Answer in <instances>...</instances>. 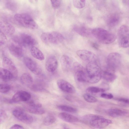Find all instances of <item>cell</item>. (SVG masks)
<instances>
[{"instance_id": "cell-5", "label": "cell", "mask_w": 129, "mask_h": 129, "mask_svg": "<svg viewBox=\"0 0 129 129\" xmlns=\"http://www.w3.org/2000/svg\"><path fill=\"white\" fill-rule=\"evenodd\" d=\"M128 27L123 25L119 28L117 33L118 41L122 47L126 48L129 47V31Z\"/></svg>"}, {"instance_id": "cell-16", "label": "cell", "mask_w": 129, "mask_h": 129, "mask_svg": "<svg viewBox=\"0 0 129 129\" xmlns=\"http://www.w3.org/2000/svg\"><path fill=\"white\" fill-rule=\"evenodd\" d=\"M120 20L119 15L113 13L108 15L106 19V22L107 26L110 28H113L119 24Z\"/></svg>"}, {"instance_id": "cell-39", "label": "cell", "mask_w": 129, "mask_h": 129, "mask_svg": "<svg viewBox=\"0 0 129 129\" xmlns=\"http://www.w3.org/2000/svg\"><path fill=\"white\" fill-rule=\"evenodd\" d=\"M101 97L102 98L108 99H112L113 95L111 93H103L101 95Z\"/></svg>"}, {"instance_id": "cell-43", "label": "cell", "mask_w": 129, "mask_h": 129, "mask_svg": "<svg viewBox=\"0 0 129 129\" xmlns=\"http://www.w3.org/2000/svg\"><path fill=\"white\" fill-rule=\"evenodd\" d=\"M64 129H68V128H64Z\"/></svg>"}, {"instance_id": "cell-28", "label": "cell", "mask_w": 129, "mask_h": 129, "mask_svg": "<svg viewBox=\"0 0 129 129\" xmlns=\"http://www.w3.org/2000/svg\"><path fill=\"white\" fill-rule=\"evenodd\" d=\"M26 109L29 112L36 114L41 115L45 113L44 110L41 108L29 106L27 107Z\"/></svg>"}, {"instance_id": "cell-22", "label": "cell", "mask_w": 129, "mask_h": 129, "mask_svg": "<svg viewBox=\"0 0 129 129\" xmlns=\"http://www.w3.org/2000/svg\"><path fill=\"white\" fill-rule=\"evenodd\" d=\"M58 116L63 120L68 122H75L79 120L78 118L75 116L64 112L59 113Z\"/></svg>"}, {"instance_id": "cell-15", "label": "cell", "mask_w": 129, "mask_h": 129, "mask_svg": "<svg viewBox=\"0 0 129 129\" xmlns=\"http://www.w3.org/2000/svg\"><path fill=\"white\" fill-rule=\"evenodd\" d=\"M58 64L56 57L54 55L50 56L48 58L46 62V69L49 72H53L57 69Z\"/></svg>"}, {"instance_id": "cell-17", "label": "cell", "mask_w": 129, "mask_h": 129, "mask_svg": "<svg viewBox=\"0 0 129 129\" xmlns=\"http://www.w3.org/2000/svg\"><path fill=\"white\" fill-rule=\"evenodd\" d=\"M74 31L81 36L87 37L91 35V30L83 25H75L73 27Z\"/></svg>"}, {"instance_id": "cell-29", "label": "cell", "mask_w": 129, "mask_h": 129, "mask_svg": "<svg viewBox=\"0 0 129 129\" xmlns=\"http://www.w3.org/2000/svg\"><path fill=\"white\" fill-rule=\"evenodd\" d=\"M56 118L52 115H48L43 119V123L45 125H49L54 123L56 120Z\"/></svg>"}, {"instance_id": "cell-14", "label": "cell", "mask_w": 129, "mask_h": 129, "mask_svg": "<svg viewBox=\"0 0 129 129\" xmlns=\"http://www.w3.org/2000/svg\"><path fill=\"white\" fill-rule=\"evenodd\" d=\"M112 122L110 120L103 117L93 120L90 121L89 123L91 126L94 128L102 129L107 126Z\"/></svg>"}, {"instance_id": "cell-32", "label": "cell", "mask_w": 129, "mask_h": 129, "mask_svg": "<svg viewBox=\"0 0 129 129\" xmlns=\"http://www.w3.org/2000/svg\"><path fill=\"white\" fill-rule=\"evenodd\" d=\"M106 90L104 88L95 86H90L86 89L88 92L92 93H96L99 92H103Z\"/></svg>"}, {"instance_id": "cell-34", "label": "cell", "mask_w": 129, "mask_h": 129, "mask_svg": "<svg viewBox=\"0 0 129 129\" xmlns=\"http://www.w3.org/2000/svg\"><path fill=\"white\" fill-rule=\"evenodd\" d=\"M73 4L75 8L81 9L85 6L86 1L84 0H74L73 1Z\"/></svg>"}, {"instance_id": "cell-27", "label": "cell", "mask_w": 129, "mask_h": 129, "mask_svg": "<svg viewBox=\"0 0 129 129\" xmlns=\"http://www.w3.org/2000/svg\"><path fill=\"white\" fill-rule=\"evenodd\" d=\"M57 108L60 110L69 113H74L77 111L76 108L67 105H59L57 106Z\"/></svg>"}, {"instance_id": "cell-24", "label": "cell", "mask_w": 129, "mask_h": 129, "mask_svg": "<svg viewBox=\"0 0 129 129\" xmlns=\"http://www.w3.org/2000/svg\"><path fill=\"white\" fill-rule=\"evenodd\" d=\"M13 78L12 74L6 69L0 67V78L5 81L10 80Z\"/></svg>"}, {"instance_id": "cell-41", "label": "cell", "mask_w": 129, "mask_h": 129, "mask_svg": "<svg viewBox=\"0 0 129 129\" xmlns=\"http://www.w3.org/2000/svg\"><path fill=\"white\" fill-rule=\"evenodd\" d=\"M10 129H24L22 126L18 124H15L12 126Z\"/></svg>"}, {"instance_id": "cell-20", "label": "cell", "mask_w": 129, "mask_h": 129, "mask_svg": "<svg viewBox=\"0 0 129 129\" xmlns=\"http://www.w3.org/2000/svg\"><path fill=\"white\" fill-rule=\"evenodd\" d=\"M72 63L71 59L68 56L63 55L61 58V63L62 68L66 72L69 70L71 67Z\"/></svg>"}, {"instance_id": "cell-26", "label": "cell", "mask_w": 129, "mask_h": 129, "mask_svg": "<svg viewBox=\"0 0 129 129\" xmlns=\"http://www.w3.org/2000/svg\"><path fill=\"white\" fill-rule=\"evenodd\" d=\"M106 81L108 82H112L116 78V76L113 72L108 71H104L102 77Z\"/></svg>"}, {"instance_id": "cell-8", "label": "cell", "mask_w": 129, "mask_h": 129, "mask_svg": "<svg viewBox=\"0 0 129 129\" xmlns=\"http://www.w3.org/2000/svg\"><path fill=\"white\" fill-rule=\"evenodd\" d=\"M12 114L16 118L25 123L30 124L33 121L32 117L26 113L21 108H16L13 111Z\"/></svg>"}, {"instance_id": "cell-37", "label": "cell", "mask_w": 129, "mask_h": 129, "mask_svg": "<svg viewBox=\"0 0 129 129\" xmlns=\"http://www.w3.org/2000/svg\"><path fill=\"white\" fill-rule=\"evenodd\" d=\"M7 117V115L5 111L3 109H0V124L4 122Z\"/></svg>"}, {"instance_id": "cell-31", "label": "cell", "mask_w": 129, "mask_h": 129, "mask_svg": "<svg viewBox=\"0 0 129 129\" xmlns=\"http://www.w3.org/2000/svg\"><path fill=\"white\" fill-rule=\"evenodd\" d=\"M103 117L101 116L94 114H89L84 115L82 117L83 121L89 122L91 121L99 118Z\"/></svg>"}, {"instance_id": "cell-25", "label": "cell", "mask_w": 129, "mask_h": 129, "mask_svg": "<svg viewBox=\"0 0 129 129\" xmlns=\"http://www.w3.org/2000/svg\"><path fill=\"white\" fill-rule=\"evenodd\" d=\"M30 52L32 56L37 59L42 60L45 59L44 56L42 52L35 46H32L31 48Z\"/></svg>"}, {"instance_id": "cell-33", "label": "cell", "mask_w": 129, "mask_h": 129, "mask_svg": "<svg viewBox=\"0 0 129 129\" xmlns=\"http://www.w3.org/2000/svg\"><path fill=\"white\" fill-rule=\"evenodd\" d=\"M83 97L84 100L88 103H95L97 101V100L95 98L88 93L84 94Z\"/></svg>"}, {"instance_id": "cell-9", "label": "cell", "mask_w": 129, "mask_h": 129, "mask_svg": "<svg viewBox=\"0 0 129 129\" xmlns=\"http://www.w3.org/2000/svg\"><path fill=\"white\" fill-rule=\"evenodd\" d=\"M77 55L82 60L88 63L96 62L97 58L93 52L86 50H80L76 52Z\"/></svg>"}, {"instance_id": "cell-40", "label": "cell", "mask_w": 129, "mask_h": 129, "mask_svg": "<svg viewBox=\"0 0 129 129\" xmlns=\"http://www.w3.org/2000/svg\"><path fill=\"white\" fill-rule=\"evenodd\" d=\"M115 100L121 102L126 104L129 103V100L128 99L124 98H116Z\"/></svg>"}, {"instance_id": "cell-42", "label": "cell", "mask_w": 129, "mask_h": 129, "mask_svg": "<svg viewBox=\"0 0 129 129\" xmlns=\"http://www.w3.org/2000/svg\"><path fill=\"white\" fill-rule=\"evenodd\" d=\"M92 46L95 48L97 49L98 48V46L97 44L95 43H93L92 44Z\"/></svg>"}, {"instance_id": "cell-36", "label": "cell", "mask_w": 129, "mask_h": 129, "mask_svg": "<svg viewBox=\"0 0 129 129\" xmlns=\"http://www.w3.org/2000/svg\"><path fill=\"white\" fill-rule=\"evenodd\" d=\"M28 101V104L29 106L37 108H41L42 107V104L38 101L33 100Z\"/></svg>"}, {"instance_id": "cell-18", "label": "cell", "mask_w": 129, "mask_h": 129, "mask_svg": "<svg viewBox=\"0 0 129 129\" xmlns=\"http://www.w3.org/2000/svg\"><path fill=\"white\" fill-rule=\"evenodd\" d=\"M10 53L13 56L17 57H21L24 54V51L21 46L11 44L9 47Z\"/></svg>"}, {"instance_id": "cell-1", "label": "cell", "mask_w": 129, "mask_h": 129, "mask_svg": "<svg viewBox=\"0 0 129 129\" xmlns=\"http://www.w3.org/2000/svg\"><path fill=\"white\" fill-rule=\"evenodd\" d=\"M91 35L101 43L109 44L114 42L116 39L113 33L101 28L98 27L91 30Z\"/></svg>"}, {"instance_id": "cell-38", "label": "cell", "mask_w": 129, "mask_h": 129, "mask_svg": "<svg viewBox=\"0 0 129 129\" xmlns=\"http://www.w3.org/2000/svg\"><path fill=\"white\" fill-rule=\"evenodd\" d=\"M50 1L52 7L54 9H56L59 8L61 5L60 0H51Z\"/></svg>"}, {"instance_id": "cell-21", "label": "cell", "mask_w": 129, "mask_h": 129, "mask_svg": "<svg viewBox=\"0 0 129 129\" xmlns=\"http://www.w3.org/2000/svg\"><path fill=\"white\" fill-rule=\"evenodd\" d=\"M107 114L113 117H117L125 116L127 114L126 111L117 108H112L108 109L107 112Z\"/></svg>"}, {"instance_id": "cell-10", "label": "cell", "mask_w": 129, "mask_h": 129, "mask_svg": "<svg viewBox=\"0 0 129 129\" xmlns=\"http://www.w3.org/2000/svg\"><path fill=\"white\" fill-rule=\"evenodd\" d=\"M23 61L26 67L32 73L36 75L40 74L41 70L40 68L33 59L29 57H25L23 58Z\"/></svg>"}, {"instance_id": "cell-11", "label": "cell", "mask_w": 129, "mask_h": 129, "mask_svg": "<svg viewBox=\"0 0 129 129\" xmlns=\"http://www.w3.org/2000/svg\"><path fill=\"white\" fill-rule=\"evenodd\" d=\"M2 64L4 68L10 72L13 75V78L17 77V69L13 62L7 57H4L2 61Z\"/></svg>"}, {"instance_id": "cell-23", "label": "cell", "mask_w": 129, "mask_h": 129, "mask_svg": "<svg viewBox=\"0 0 129 129\" xmlns=\"http://www.w3.org/2000/svg\"><path fill=\"white\" fill-rule=\"evenodd\" d=\"M20 80L23 84L30 88L33 84V77L28 73H24L23 74L21 77Z\"/></svg>"}, {"instance_id": "cell-2", "label": "cell", "mask_w": 129, "mask_h": 129, "mask_svg": "<svg viewBox=\"0 0 129 129\" xmlns=\"http://www.w3.org/2000/svg\"><path fill=\"white\" fill-rule=\"evenodd\" d=\"M86 71L87 76V82L91 83H97L102 77L100 68L96 62L88 63Z\"/></svg>"}, {"instance_id": "cell-30", "label": "cell", "mask_w": 129, "mask_h": 129, "mask_svg": "<svg viewBox=\"0 0 129 129\" xmlns=\"http://www.w3.org/2000/svg\"><path fill=\"white\" fill-rule=\"evenodd\" d=\"M2 24L3 28L7 33L10 35H11L14 33L15 28L11 24L6 22Z\"/></svg>"}, {"instance_id": "cell-35", "label": "cell", "mask_w": 129, "mask_h": 129, "mask_svg": "<svg viewBox=\"0 0 129 129\" xmlns=\"http://www.w3.org/2000/svg\"><path fill=\"white\" fill-rule=\"evenodd\" d=\"M11 87L8 84H0V92L6 93L9 91Z\"/></svg>"}, {"instance_id": "cell-4", "label": "cell", "mask_w": 129, "mask_h": 129, "mask_svg": "<svg viewBox=\"0 0 129 129\" xmlns=\"http://www.w3.org/2000/svg\"><path fill=\"white\" fill-rule=\"evenodd\" d=\"M42 42L46 44H57L62 42L64 38L60 33L55 31L43 33L41 36Z\"/></svg>"}, {"instance_id": "cell-6", "label": "cell", "mask_w": 129, "mask_h": 129, "mask_svg": "<svg viewBox=\"0 0 129 129\" xmlns=\"http://www.w3.org/2000/svg\"><path fill=\"white\" fill-rule=\"evenodd\" d=\"M121 55L117 52H112L109 54L107 57V62L109 69L112 71H115L121 64Z\"/></svg>"}, {"instance_id": "cell-3", "label": "cell", "mask_w": 129, "mask_h": 129, "mask_svg": "<svg viewBox=\"0 0 129 129\" xmlns=\"http://www.w3.org/2000/svg\"><path fill=\"white\" fill-rule=\"evenodd\" d=\"M14 18L19 24L24 27L34 29L38 28V24L28 14H17L15 15Z\"/></svg>"}, {"instance_id": "cell-7", "label": "cell", "mask_w": 129, "mask_h": 129, "mask_svg": "<svg viewBox=\"0 0 129 129\" xmlns=\"http://www.w3.org/2000/svg\"><path fill=\"white\" fill-rule=\"evenodd\" d=\"M21 46H33L38 44L37 40L31 35L26 33L20 34L16 40Z\"/></svg>"}, {"instance_id": "cell-12", "label": "cell", "mask_w": 129, "mask_h": 129, "mask_svg": "<svg viewBox=\"0 0 129 129\" xmlns=\"http://www.w3.org/2000/svg\"><path fill=\"white\" fill-rule=\"evenodd\" d=\"M57 84L59 88L63 91L70 93H74L76 92L74 87L64 80H58L57 81Z\"/></svg>"}, {"instance_id": "cell-19", "label": "cell", "mask_w": 129, "mask_h": 129, "mask_svg": "<svg viewBox=\"0 0 129 129\" xmlns=\"http://www.w3.org/2000/svg\"><path fill=\"white\" fill-rule=\"evenodd\" d=\"M74 78L78 83H83L87 82V76L86 70L84 68L75 72Z\"/></svg>"}, {"instance_id": "cell-13", "label": "cell", "mask_w": 129, "mask_h": 129, "mask_svg": "<svg viewBox=\"0 0 129 129\" xmlns=\"http://www.w3.org/2000/svg\"><path fill=\"white\" fill-rule=\"evenodd\" d=\"M31 98V95L28 92L21 90L17 92L13 95L12 100L15 103L26 102L29 100Z\"/></svg>"}]
</instances>
